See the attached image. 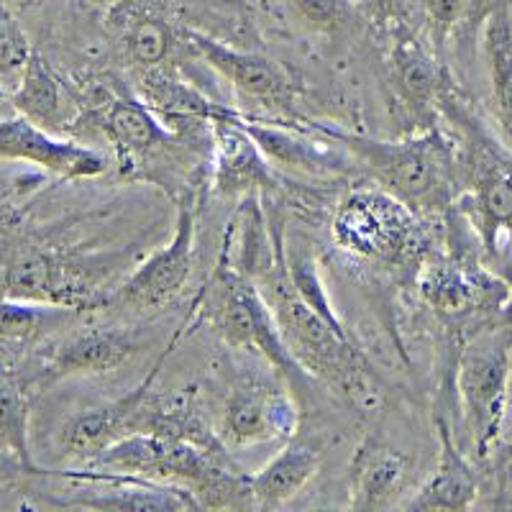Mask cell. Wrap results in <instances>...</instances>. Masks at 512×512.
<instances>
[{"label": "cell", "instance_id": "1", "mask_svg": "<svg viewBox=\"0 0 512 512\" xmlns=\"http://www.w3.org/2000/svg\"><path fill=\"white\" fill-rule=\"evenodd\" d=\"M264 300L272 308L287 349L305 374L326 382L331 390L359 410L361 415L377 413L382 405V384L351 336L328 326L313 308L300 300L287 277L285 259L256 280Z\"/></svg>", "mask_w": 512, "mask_h": 512}, {"label": "cell", "instance_id": "2", "mask_svg": "<svg viewBox=\"0 0 512 512\" xmlns=\"http://www.w3.org/2000/svg\"><path fill=\"white\" fill-rule=\"evenodd\" d=\"M323 136L344 144L354 162L382 190L415 210L420 218L438 216L454 198V146L438 128L405 141H377L315 126Z\"/></svg>", "mask_w": 512, "mask_h": 512}, {"label": "cell", "instance_id": "3", "mask_svg": "<svg viewBox=\"0 0 512 512\" xmlns=\"http://www.w3.org/2000/svg\"><path fill=\"white\" fill-rule=\"evenodd\" d=\"M331 233L351 256L382 267H420L428 254L423 218L379 185L346 192L333 213Z\"/></svg>", "mask_w": 512, "mask_h": 512}, {"label": "cell", "instance_id": "4", "mask_svg": "<svg viewBox=\"0 0 512 512\" xmlns=\"http://www.w3.org/2000/svg\"><path fill=\"white\" fill-rule=\"evenodd\" d=\"M195 308L198 320H205L231 349L259 354L292 384L308 377L287 349L262 290L249 277L236 272L223 254Z\"/></svg>", "mask_w": 512, "mask_h": 512}, {"label": "cell", "instance_id": "5", "mask_svg": "<svg viewBox=\"0 0 512 512\" xmlns=\"http://www.w3.org/2000/svg\"><path fill=\"white\" fill-rule=\"evenodd\" d=\"M512 374V323H487L461 346L456 364V387L464 408L466 431L472 436L477 459H489L500 441L507 415Z\"/></svg>", "mask_w": 512, "mask_h": 512}, {"label": "cell", "instance_id": "6", "mask_svg": "<svg viewBox=\"0 0 512 512\" xmlns=\"http://www.w3.org/2000/svg\"><path fill=\"white\" fill-rule=\"evenodd\" d=\"M85 118L108 139L118 159L126 164H144L177 154L195 136L177 134L136 93L121 85H98L88 98Z\"/></svg>", "mask_w": 512, "mask_h": 512}, {"label": "cell", "instance_id": "7", "mask_svg": "<svg viewBox=\"0 0 512 512\" xmlns=\"http://www.w3.org/2000/svg\"><path fill=\"white\" fill-rule=\"evenodd\" d=\"M195 231H198V203L187 192L177 203L175 236L162 251L146 259L121 287L108 292L105 308H121L128 313H149L175 303L185 290L195 262Z\"/></svg>", "mask_w": 512, "mask_h": 512}, {"label": "cell", "instance_id": "8", "mask_svg": "<svg viewBox=\"0 0 512 512\" xmlns=\"http://www.w3.org/2000/svg\"><path fill=\"white\" fill-rule=\"evenodd\" d=\"M297 405L282 387L264 379L233 384L218 420V438L226 448H254L292 438Z\"/></svg>", "mask_w": 512, "mask_h": 512}, {"label": "cell", "instance_id": "9", "mask_svg": "<svg viewBox=\"0 0 512 512\" xmlns=\"http://www.w3.org/2000/svg\"><path fill=\"white\" fill-rule=\"evenodd\" d=\"M0 159L34 164L62 180H90L108 169V159L98 149L62 139L21 113L0 118Z\"/></svg>", "mask_w": 512, "mask_h": 512}, {"label": "cell", "instance_id": "10", "mask_svg": "<svg viewBox=\"0 0 512 512\" xmlns=\"http://www.w3.org/2000/svg\"><path fill=\"white\" fill-rule=\"evenodd\" d=\"M210 164H213V190L223 198H249V195H277L282 190L274 177L272 162L264 157L241 113L210 123Z\"/></svg>", "mask_w": 512, "mask_h": 512}, {"label": "cell", "instance_id": "11", "mask_svg": "<svg viewBox=\"0 0 512 512\" xmlns=\"http://www.w3.org/2000/svg\"><path fill=\"white\" fill-rule=\"evenodd\" d=\"M3 292L11 297L67 305L75 310L105 308V295L93 280L90 269L49 254H31L8 267Z\"/></svg>", "mask_w": 512, "mask_h": 512}, {"label": "cell", "instance_id": "12", "mask_svg": "<svg viewBox=\"0 0 512 512\" xmlns=\"http://www.w3.org/2000/svg\"><path fill=\"white\" fill-rule=\"evenodd\" d=\"M418 292L441 318L466 320L500 310L510 285L477 267L436 259L418 267Z\"/></svg>", "mask_w": 512, "mask_h": 512}, {"label": "cell", "instance_id": "13", "mask_svg": "<svg viewBox=\"0 0 512 512\" xmlns=\"http://www.w3.org/2000/svg\"><path fill=\"white\" fill-rule=\"evenodd\" d=\"M54 477L72 479L80 484L98 487L93 495H80L64 505L88 507V510H118V512H187L203 510L187 487L154 479L134 477V474L103 472L95 466H85L80 472H54Z\"/></svg>", "mask_w": 512, "mask_h": 512}, {"label": "cell", "instance_id": "14", "mask_svg": "<svg viewBox=\"0 0 512 512\" xmlns=\"http://www.w3.org/2000/svg\"><path fill=\"white\" fill-rule=\"evenodd\" d=\"M169 349H172V344L167 346V351L159 356L152 372L146 374L134 390L126 392L118 400L105 402V405L90 408L85 413H77L75 418L64 423L59 443H62V451L67 459L90 464V461H95L103 454L105 448L136 431V420H139L146 397L152 395L154 379L159 377V369H162L164 359L169 356Z\"/></svg>", "mask_w": 512, "mask_h": 512}, {"label": "cell", "instance_id": "15", "mask_svg": "<svg viewBox=\"0 0 512 512\" xmlns=\"http://www.w3.org/2000/svg\"><path fill=\"white\" fill-rule=\"evenodd\" d=\"M187 44L210 70H216L241 98L254 100L267 108H282L292 98V80L280 64L262 54L241 52L223 41L187 31Z\"/></svg>", "mask_w": 512, "mask_h": 512}, {"label": "cell", "instance_id": "16", "mask_svg": "<svg viewBox=\"0 0 512 512\" xmlns=\"http://www.w3.org/2000/svg\"><path fill=\"white\" fill-rule=\"evenodd\" d=\"M111 24L134 72L164 70L182 44L162 0H116Z\"/></svg>", "mask_w": 512, "mask_h": 512}, {"label": "cell", "instance_id": "17", "mask_svg": "<svg viewBox=\"0 0 512 512\" xmlns=\"http://www.w3.org/2000/svg\"><path fill=\"white\" fill-rule=\"evenodd\" d=\"M466 210L487 251H495L502 231L512 241V152L502 154L492 146L479 149L474 157L472 195L466 200Z\"/></svg>", "mask_w": 512, "mask_h": 512}, {"label": "cell", "instance_id": "18", "mask_svg": "<svg viewBox=\"0 0 512 512\" xmlns=\"http://www.w3.org/2000/svg\"><path fill=\"white\" fill-rule=\"evenodd\" d=\"M136 341L131 333L118 328H93L70 336L54 351L39 384H52L67 377H95L121 369L136 354Z\"/></svg>", "mask_w": 512, "mask_h": 512}, {"label": "cell", "instance_id": "19", "mask_svg": "<svg viewBox=\"0 0 512 512\" xmlns=\"http://www.w3.org/2000/svg\"><path fill=\"white\" fill-rule=\"evenodd\" d=\"M438 428V443H441V451H438V464L436 472L425 479L423 487L405 502V510H469L474 507L479 497V479L474 474L472 464L464 459V454L459 451L454 441V433H451V425L443 418L436 420Z\"/></svg>", "mask_w": 512, "mask_h": 512}, {"label": "cell", "instance_id": "20", "mask_svg": "<svg viewBox=\"0 0 512 512\" xmlns=\"http://www.w3.org/2000/svg\"><path fill=\"white\" fill-rule=\"evenodd\" d=\"M241 121L251 139L259 144L264 157L277 167H285L290 172H305L310 177H333L349 169V159L344 154L333 152L323 141L310 139L303 131L280 126V123L259 121L246 113H241Z\"/></svg>", "mask_w": 512, "mask_h": 512}, {"label": "cell", "instance_id": "21", "mask_svg": "<svg viewBox=\"0 0 512 512\" xmlns=\"http://www.w3.org/2000/svg\"><path fill=\"white\" fill-rule=\"evenodd\" d=\"M408 479V456L382 438L372 436L356 448L351 459V507L354 510H387Z\"/></svg>", "mask_w": 512, "mask_h": 512}, {"label": "cell", "instance_id": "22", "mask_svg": "<svg viewBox=\"0 0 512 512\" xmlns=\"http://www.w3.org/2000/svg\"><path fill=\"white\" fill-rule=\"evenodd\" d=\"M390 62L402 100L418 116L436 111L438 100L443 98V90H446V72H443L441 59L418 34L408 29V24L395 29Z\"/></svg>", "mask_w": 512, "mask_h": 512}, {"label": "cell", "instance_id": "23", "mask_svg": "<svg viewBox=\"0 0 512 512\" xmlns=\"http://www.w3.org/2000/svg\"><path fill=\"white\" fill-rule=\"evenodd\" d=\"M320 448L308 441H287L280 454L251 477L254 505L262 510L282 507L295 500L318 474Z\"/></svg>", "mask_w": 512, "mask_h": 512}, {"label": "cell", "instance_id": "24", "mask_svg": "<svg viewBox=\"0 0 512 512\" xmlns=\"http://www.w3.org/2000/svg\"><path fill=\"white\" fill-rule=\"evenodd\" d=\"M13 111L34 121L36 126L47 128L52 134H62L72 126L70 98L64 93V85L54 70L34 49L26 72L18 82V88L11 93Z\"/></svg>", "mask_w": 512, "mask_h": 512}, {"label": "cell", "instance_id": "25", "mask_svg": "<svg viewBox=\"0 0 512 512\" xmlns=\"http://www.w3.org/2000/svg\"><path fill=\"white\" fill-rule=\"evenodd\" d=\"M482 47L497 121L512 152V6L502 3L489 11L484 21Z\"/></svg>", "mask_w": 512, "mask_h": 512}, {"label": "cell", "instance_id": "26", "mask_svg": "<svg viewBox=\"0 0 512 512\" xmlns=\"http://www.w3.org/2000/svg\"><path fill=\"white\" fill-rule=\"evenodd\" d=\"M77 315H80V310L67 308V305L3 295L0 297V341L29 344V341L70 326Z\"/></svg>", "mask_w": 512, "mask_h": 512}, {"label": "cell", "instance_id": "27", "mask_svg": "<svg viewBox=\"0 0 512 512\" xmlns=\"http://www.w3.org/2000/svg\"><path fill=\"white\" fill-rule=\"evenodd\" d=\"M285 267L287 277H290L292 287L300 295V300L326 320L328 326H333L338 333L349 336V331H346L341 318H338L336 308H333V300L326 290V282L320 277L318 262L313 259V254L308 249H303V246H290V249H285Z\"/></svg>", "mask_w": 512, "mask_h": 512}, {"label": "cell", "instance_id": "28", "mask_svg": "<svg viewBox=\"0 0 512 512\" xmlns=\"http://www.w3.org/2000/svg\"><path fill=\"white\" fill-rule=\"evenodd\" d=\"M29 397L16 384H0V448L8 454L18 456V459L29 464L31 469L49 477L52 472L36 466L34 456H31L29 443Z\"/></svg>", "mask_w": 512, "mask_h": 512}, {"label": "cell", "instance_id": "29", "mask_svg": "<svg viewBox=\"0 0 512 512\" xmlns=\"http://www.w3.org/2000/svg\"><path fill=\"white\" fill-rule=\"evenodd\" d=\"M31 54H34V47H31L24 26L18 24L16 13L0 0V85L8 93L18 88Z\"/></svg>", "mask_w": 512, "mask_h": 512}, {"label": "cell", "instance_id": "30", "mask_svg": "<svg viewBox=\"0 0 512 512\" xmlns=\"http://www.w3.org/2000/svg\"><path fill=\"white\" fill-rule=\"evenodd\" d=\"M469 6L472 0H420V11H423L433 47L441 49L446 44L448 34L456 29Z\"/></svg>", "mask_w": 512, "mask_h": 512}, {"label": "cell", "instance_id": "31", "mask_svg": "<svg viewBox=\"0 0 512 512\" xmlns=\"http://www.w3.org/2000/svg\"><path fill=\"white\" fill-rule=\"evenodd\" d=\"M292 11L315 31L336 34L349 18L346 0H290Z\"/></svg>", "mask_w": 512, "mask_h": 512}, {"label": "cell", "instance_id": "32", "mask_svg": "<svg viewBox=\"0 0 512 512\" xmlns=\"http://www.w3.org/2000/svg\"><path fill=\"white\" fill-rule=\"evenodd\" d=\"M364 3L374 24L384 29H400L408 24L410 8H413V0H364Z\"/></svg>", "mask_w": 512, "mask_h": 512}, {"label": "cell", "instance_id": "33", "mask_svg": "<svg viewBox=\"0 0 512 512\" xmlns=\"http://www.w3.org/2000/svg\"><path fill=\"white\" fill-rule=\"evenodd\" d=\"M24 477H41L36 469L18 459V456L8 454L0 448V487H11V484L21 482Z\"/></svg>", "mask_w": 512, "mask_h": 512}, {"label": "cell", "instance_id": "34", "mask_svg": "<svg viewBox=\"0 0 512 512\" xmlns=\"http://www.w3.org/2000/svg\"><path fill=\"white\" fill-rule=\"evenodd\" d=\"M11 113H16V111H13L11 93H8V90L3 88V85H0V118L11 116Z\"/></svg>", "mask_w": 512, "mask_h": 512}]
</instances>
